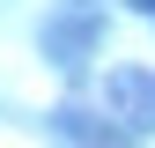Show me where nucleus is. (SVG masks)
I'll use <instances>...</instances> for the list:
<instances>
[{"instance_id": "obj_1", "label": "nucleus", "mask_w": 155, "mask_h": 148, "mask_svg": "<svg viewBox=\"0 0 155 148\" xmlns=\"http://www.w3.org/2000/svg\"><path fill=\"white\" fill-rule=\"evenodd\" d=\"M133 8H148V15H155V0H133Z\"/></svg>"}]
</instances>
